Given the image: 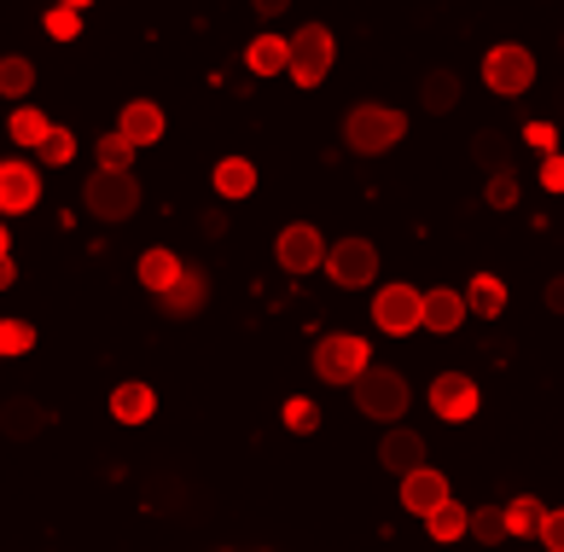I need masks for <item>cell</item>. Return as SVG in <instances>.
I'll use <instances>...</instances> for the list:
<instances>
[{
  "instance_id": "cell-1",
  "label": "cell",
  "mask_w": 564,
  "mask_h": 552,
  "mask_svg": "<svg viewBox=\"0 0 564 552\" xmlns=\"http://www.w3.org/2000/svg\"><path fill=\"white\" fill-rule=\"evenodd\" d=\"M408 134V117L395 111V105H355V111L344 117V145L361 158H384L395 152Z\"/></svg>"
},
{
  "instance_id": "cell-2",
  "label": "cell",
  "mask_w": 564,
  "mask_h": 552,
  "mask_svg": "<svg viewBox=\"0 0 564 552\" xmlns=\"http://www.w3.org/2000/svg\"><path fill=\"white\" fill-rule=\"evenodd\" d=\"M355 408H361V419H379L384 431L390 424H402V413H408V401H413V390H408V378L395 372V367H367L361 378H355Z\"/></svg>"
},
{
  "instance_id": "cell-3",
  "label": "cell",
  "mask_w": 564,
  "mask_h": 552,
  "mask_svg": "<svg viewBox=\"0 0 564 552\" xmlns=\"http://www.w3.org/2000/svg\"><path fill=\"white\" fill-rule=\"evenodd\" d=\"M82 204H88L99 221H129L134 209H140V181H134V169H94L88 186H82Z\"/></svg>"
},
{
  "instance_id": "cell-4",
  "label": "cell",
  "mask_w": 564,
  "mask_h": 552,
  "mask_svg": "<svg viewBox=\"0 0 564 552\" xmlns=\"http://www.w3.org/2000/svg\"><path fill=\"white\" fill-rule=\"evenodd\" d=\"M332 58H338V41H332L326 24H303L297 35H291V65L285 76L297 82V88H321V82L332 76Z\"/></svg>"
},
{
  "instance_id": "cell-5",
  "label": "cell",
  "mask_w": 564,
  "mask_h": 552,
  "mask_svg": "<svg viewBox=\"0 0 564 552\" xmlns=\"http://www.w3.org/2000/svg\"><path fill=\"white\" fill-rule=\"evenodd\" d=\"M367 367H372V349L355 332H332L315 344V378H326V385H355Z\"/></svg>"
},
{
  "instance_id": "cell-6",
  "label": "cell",
  "mask_w": 564,
  "mask_h": 552,
  "mask_svg": "<svg viewBox=\"0 0 564 552\" xmlns=\"http://www.w3.org/2000/svg\"><path fill=\"white\" fill-rule=\"evenodd\" d=\"M326 273L338 291H367L372 280H379V245L361 239V232H349V239H338L326 250Z\"/></svg>"
},
{
  "instance_id": "cell-7",
  "label": "cell",
  "mask_w": 564,
  "mask_h": 552,
  "mask_svg": "<svg viewBox=\"0 0 564 552\" xmlns=\"http://www.w3.org/2000/svg\"><path fill=\"white\" fill-rule=\"evenodd\" d=\"M484 82H489V94H500V99L530 94L535 88V53L518 47V41H500V47H489V58H484Z\"/></svg>"
},
{
  "instance_id": "cell-8",
  "label": "cell",
  "mask_w": 564,
  "mask_h": 552,
  "mask_svg": "<svg viewBox=\"0 0 564 552\" xmlns=\"http://www.w3.org/2000/svg\"><path fill=\"white\" fill-rule=\"evenodd\" d=\"M372 326H379L384 337H413L425 326V291L413 285H379V296H372Z\"/></svg>"
},
{
  "instance_id": "cell-9",
  "label": "cell",
  "mask_w": 564,
  "mask_h": 552,
  "mask_svg": "<svg viewBox=\"0 0 564 552\" xmlns=\"http://www.w3.org/2000/svg\"><path fill=\"white\" fill-rule=\"evenodd\" d=\"M274 262H280L285 273H315V268H326V239H321V227H308V221L280 227Z\"/></svg>"
},
{
  "instance_id": "cell-10",
  "label": "cell",
  "mask_w": 564,
  "mask_h": 552,
  "mask_svg": "<svg viewBox=\"0 0 564 552\" xmlns=\"http://www.w3.org/2000/svg\"><path fill=\"white\" fill-rule=\"evenodd\" d=\"M477 385H471V372H436V385H431V413L436 419H448V424H466L477 419Z\"/></svg>"
},
{
  "instance_id": "cell-11",
  "label": "cell",
  "mask_w": 564,
  "mask_h": 552,
  "mask_svg": "<svg viewBox=\"0 0 564 552\" xmlns=\"http://www.w3.org/2000/svg\"><path fill=\"white\" fill-rule=\"evenodd\" d=\"M35 204H41V169L7 158L0 163V216H24Z\"/></svg>"
},
{
  "instance_id": "cell-12",
  "label": "cell",
  "mask_w": 564,
  "mask_h": 552,
  "mask_svg": "<svg viewBox=\"0 0 564 552\" xmlns=\"http://www.w3.org/2000/svg\"><path fill=\"white\" fill-rule=\"evenodd\" d=\"M379 465H384V472H395V477H408V472H420V465H431L425 436L408 431V424H390V431L379 436Z\"/></svg>"
},
{
  "instance_id": "cell-13",
  "label": "cell",
  "mask_w": 564,
  "mask_h": 552,
  "mask_svg": "<svg viewBox=\"0 0 564 552\" xmlns=\"http://www.w3.org/2000/svg\"><path fill=\"white\" fill-rule=\"evenodd\" d=\"M47 424H53V408H41L35 396H7L0 401V431H7V442H35Z\"/></svg>"
},
{
  "instance_id": "cell-14",
  "label": "cell",
  "mask_w": 564,
  "mask_h": 552,
  "mask_svg": "<svg viewBox=\"0 0 564 552\" xmlns=\"http://www.w3.org/2000/svg\"><path fill=\"white\" fill-rule=\"evenodd\" d=\"M454 495H448V477L436 472V465H420V472H408L402 477V506L413 518H431L436 506H448Z\"/></svg>"
},
{
  "instance_id": "cell-15",
  "label": "cell",
  "mask_w": 564,
  "mask_h": 552,
  "mask_svg": "<svg viewBox=\"0 0 564 552\" xmlns=\"http://www.w3.org/2000/svg\"><path fill=\"white\" fill-rule=\"evenodd\" d=\"M163 129H170V117H163V105H152V99H129V105H122V117H117V134L134 140L140 152H145V145H158Z\"/></svg>"
},
{
  "instance_id": "cell-16",
  "label": "cell",
  "mask_w": 564,
  "mask_h": 552,
  "mask_svg": "<svg viewBox=\"0 0 564 552\" xmlns=\"http://www.w3.org/2000/svg\"><path fill=\"white\" fill-rule=\"evenodd\" d=\"M158 303H163V314H175V321H186V314H198L204 303H210V273H204V268H186L181 280L158 296Z\"/></svg>"
},
{
  "instance_id": "cell-17",
  "label": "cell",
  "mask_w": 564,
  "mask_h": 552,
  "mask_svg": "<svg viewBox=\"0 0 564 552\" xmlns=\"http://www.w3.org/2000/svg\"><path fill=\"white\" fill-rule=\"evenodd\" d=\"M466 326V291H425V332H436V337H448V332H459Z\"/></svg>"
},
{
  "instance_id": "cell-18",
  "label": "cell",
  "mask_w": 564,
  "mask_h": 552,
  "mask_svg": "<svg viewBox=\"0 0 564 552\" xmlns=\"http://www.w3.org/2000/svg\"><path fill=\"white\" fill-rule=\"evenodd\" d=\"M152 413H158V390H152V385L129 378V385L111 390V419H117V424H145Z\"/></svg>"
},
{
  "instance_id": "cell-19",
  "label": "cell",
  "mask_w": 564,
  "mask_h": 552,
  "mask_svg": "<svg viewBox=\"0 0 564 552\" xmlns=\"http://www.w3.org/2000/svg\"><path fill=\"white\" fill-rule=\"evenodd\" d=\"M285 65H291V41L285 35H257L245 47V71L250 76H285Z\"/></svg>"
},
{
  "instance_id": "cell-20",
  "label": "cell",
  "mask_w": 564,
  "mask_h": 552,
  "mask_svg": "<svg viewBox=\"0 0 564 552\" xmlns=\"http://www.w3.org/2000/svg\"><path fill=\"white\" fill-rule=\"evenodd\" d=\"M134 273H140V285L152 291V296H163V291H170V285L181 280V273H186V262L175 257V250H145Z\"/></svg>"
},
{
  "instance_id": "cell-21",
  "label": "cell",
  "mask_w": 564,
  "mask_h": 552,
  "mask_svg": "<svg viewBox=\"0 0 564 552\" xmlns=\"http://www.w3.org/2000/svg\"><path fill=\"white\" fill-rule=\"evenodd\" d=\"M466 309L484 314V321H500V314H507V280H500V273H471Z\"/></svg>"
},
{
  "instance_id": "cell-22",
  "label": "cell",
  "mask_w": 564,
  "mask_h": 552,
  "mask_svg": "<svg viewBox=\"0 0 564 552\" xmlns=\"http://www.w3.org/2000/svg\"><path fill=\"white\" fill-rule=\"evenodd\" d=\"M250 193H257V163L250 158H221L216 163V198L234 204V198H250Z\"/></svg>"
},
{
  "instance_id": "cell-23",
  "label": "cell",
  "mask_w": 564,
  "mask_h": 552,
  "mask_svg": "<svg viewBox=\"0 0 564 552\" xmlns=\"http://www.w3.org/2000/svg\"><path fill=\"white\" fill-rule=\"evenodd\" d=\"M420 105L431 117H448L454 105H459V76L454 71H425V82H420Z\"/></svg>"
},
{
  "instance_id": "cell-24",
  "label": "cell",
  "mask_w": 564,
  "mask_h": 552,
  "mask_svg": "<svg viewBox=\"0 0 564 552\" xmlns=\"http://www.w3.org/2000/svg\"><path fill=\"white\" fill-rule=\"evenodd\" d=\"M471 163H477V169H489V175L512 169V140H507V134H495V129H484V134L471 140Z\"/></svg>"
},
{
  "instance_id": "cell-25",
  "label": "cell",
  "mask_w": 564,
  "mask_h": 552,
  "mask_svg": "<svg viewBox=\"0 0 564 552\" xmlns=\"http://www.w3.org/2000/svg\"><path fill=\"white\" fill-rule=\"evenodd\" d=\"M53 134V117L47 111H35V105H18L12 111V140L18 145H30V152H41V140Z\"/></svg>"
},
{
  "instance_id": "cell-26",
  "label": "cell",
  "mask_w": 564,
  "mask_h": 552,
  "mask_svg": "<svg viewBox=\"0 0 564 552\" xmlns=\"http://www.w3.org/2000/svg\"><path fill=\"white\" fill-rule=\"evenodd\" d=\"M425 529H431V541H443V546H448V541H459V535H471V512L448 500V506H436V512L425 518Z\"/></svg>"
},
{
  "instance_id": "cell-27",
  "label": "cell",
  "mask_w": 564,
  "mask_h": 552,
  "mask_svg": "<svg viewBox=\"0 0 564 552\" xmlns=\"http://www.w3.org/2000/svg\"><path fill=\"white\" fill-rule=\"evenodd\" d=\"M541 518H547V506H541L535 495H518L512 506H507V535H541Z\"/></svg>"
},
{
  "instance_id": "cell-28",
  "label": "cell",
  "mask_w": 564,
  "mask_h": 552,
  "mask_svg": "<svg viewBox=\"0 0 564 552\" xmlns=\"http://www.w3.org/2000/svg\"><path fill=\"white\" fill-rule=\"evenodd\" d=\"M30 88H35L30 58H0V99H30Z\"/></svg>"
},
{
  "instance_id": "cell-29",
  "label": "cell",
  "mask_w": 564,
  "mask_h": 552,
  "mask_svg": "<svg viewBox=\"0 0 564 552\" xmlns=\"http://www.w3.org/2000/svg\"><path fill=\"white\" fill-rule=\"evenodd\" d=\"M471 535L484 541V546L507 541V506H471Z\"/></svg>"
},
{
  "instance_id": "cell-30",
  "label": "cell",
  "mask_w": 564,
  "mask_h": 552,
  "mask_svg": "<svg viewBox=\"0 0 564 552\" xmlns=\"http://www.w3.org/2000/svg\"><path fill=\"white\" fill-rule=\"evenodd\" d=\"M280 419H285V431H291V436H315V431H321V408H315L308 396H291Z\"/></svg>"
},
{
  "instance_id": "cell-31",
  "label": "cell",
  "mask_w": 564,
  "mask_h": 552,
  "mask_svg": "<svg viewBox=\"0 0 564 552\" xmlns=\"http://www.w3.org/2000/svg\"><path fill=\"white\" fill-rule=\"evenodd\" d=\"M35 349V326L30 321H0V360L7 355H30Z\"/></svg>"
},
{
  "instance_id": "cell-32",
  "label": "cell",
  "mask_w": 564,
  "mask_h": 552,
  "mask_svg": "<svg viewBox=\"0 0 564 552\" xmlns=\"http://www.w3.org/2000/svg\"><path fill=\"white\" fill-rule=\"evenodd\" d=\"M134 152H140L134 140L106 134V140H99V163H94V169H134Z\"/></svg>"
},
{
  "instance_id": "cell-33",
  "label": "cell",
  "mask_w": 564,
  "mask_h": 552,
  "mask_svg": "<svg viewBox=\"0 0 564 552\" xmlns=\"http://www.w3.org/2000/svg\"><path fill=\"white\" fill-rule=\"evenodd\" d=\"M76 158V134L70 129H58V122H53V134L47 140H41V163H53V169H65Z\"/></svg>"
},
{
  "instance_id": "cell-34",
  "label": "cell",
  "mask_w": 564,
  "mask_h": 552,
  "mask_svg": "<svg viewBox=\"0 0 564 552\" xmlns=\"http://www.w3.org/2000/svg\"><path fill=\"white\" fill-rule=\"evenodd\" d=\"M518 193H524V186H518L512 169H500V175H489V186H484L489 209H512V204H518Z\"/></svg>"
},
{
  "instance_id": "cell-35",
  "label": "cell",
  "mask_w": 564,
  "mask_h": 552,
  "mask_svg": "<svg viewBox=\"0 0 564 552\" xmlns=\"http://www.w3.org/2000/svg\"><path fill=\"white\" fill-rule=\"evenodd\" d=\"M41 30H47L53 41H76L82 35V12L76 7H53L47 18H41Z\"/></svg>"
},
{
  "instance_id": "cell-36",
  "label": "cell",
  "mask_w": 564,
  "mask_h": 552,
  "mask_svg": "<svg viewBox=\"0 0 564 552\" xmlns=\"http://www.w3.org/2000/svg\"><path fill=\"white\" fill-rule=\"evenodd\" d=\"M524 145H535L541 158H553V152H558V129H553V122H530V129H524Z\"/></svg>"
},
{
  "instance_id": "cell-37",
  "label": "cell",
  "mask_w": 564,
  "mask_h": 552,
  "mask_svg": "<svg viewBox=\"0 0 564 552\" xmlns=\"http://www.w3.org/2000/svg\"><path fill=\"white\" fill-rule=\"evenodd\" d=\"M541 546H547V552H564V506L541 518Z\"/></svg>"
},
{
  "instance_id": "cell-38",
  "label": "cell",
  "mask_w": 564,
  "mask_h": 552,
  "mask_svg": "<svg viewBox=\"0 0 564 552\" xmlns=\"http://www.w3.org/2000/svg\"><path fill=\"white\" fill-rule=\"evenodd\" d=\"M541 186H547V193H564V152L541 158Z\"/></svg>"
},
{
  "instance_id": "cell-39",
  "label": "cell",
  "mask_w": 564,
  "mask_h": 552,
  "mask_svg": "<svg viewBox=\"0 0 564 552\" xmlns=\"http://www.w3.org/2000/svg\"><path fill=\"white\" fill-rule=\"evenodd\" d=\"M541 296H547V309H553V314H564V273H553V280H547V291H541Z\"/></svg>"
},
{
  "instance_id": "cell-40",
  "label": "cell",
  "mask_w": 564,
  "mask_h": 552,
  "mask_svg": "<svg viewBox=\"0 0 564 552\" xmlns=\"http://www.w3.org/2000/svg\"><path fill=\"white\" fill-rule=\"evenodd\" d=\"M204 232H210V239H221V232H227V216H221V209H204Z\"/></svg>"
},
{
  "instance_id": "cell-41",
  "label": "cell",
  "mask_w": 564,
  "mask_h": 552,
  "mask_svg": "<svg viewBox=\"0 0 564 552\" xmlns=\"http://www.w3.org/2000/svg\"><path fill=\"white\" fill-rule=\"evenodd\" d=\"M12 285H18V262L0 257V291H12Z\"/></svg>"
},
{
  "instance_id": "cell-42",
  "label": "cell",
  "mask_w": 564,
  "mask_h": 552,
  "mask_svg": "<svg viewBox=\"0 0 564 552\" xmlns=\"http://www.w3.org/2000/svg\"><path fill=\"white\" fill-rule=\"evenodd\" d=\"M250 7H257V12H262V18H280V12H285V7H291V0H250Z\"/></svg>"
},
{
  "instance_id": "cell-43",
  "label": "cell",
  "mask_w": 564,
  "mask_h": 552,
  "mask_svg": "<svg viewBox=\"0 0 564 552\" xmlns=\"http://www.w3.org/2000/svg\"><path fill=\"white\" fill-rule=\"evenodd\" d=\"M0 257H12V232H7V216H0Z\"/></svg>"
},
{
  "instance_id": "cell-44",
  "label": "cell",
  "mask_w": 564,
  "mask_h": 552,
  "mask_svg": "<svg viewBox=\"0 0 564 552\" xmlns=\"http://www.w3.org/2000/svg\"><path fill=\"white\" fill-rule=\"evenodd\" d=\"M58 7H76V12H88V7H94V0H58Z\"/></svg>"
}]
</instances>
